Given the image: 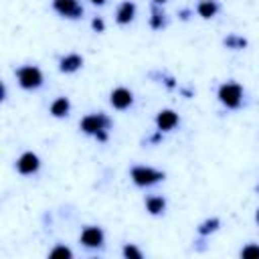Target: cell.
<instances>
[{
    "label": "cell",
    "instance_id": "1",
    "mask_svg": "<svg viewBox=\"0 0 259 259\" xmlns=\"http://www.w3.org/2000/svg\"><path fill=\"white\" fill-rule=\"evenodd\" d=\"M219 101L227 107V109H237L243 101V87L235 81H227L219 87Z\"/></svg>",
    "mask_w": 259,
    "mask_h": 259
},
{
    "label": "cell",
    "instance_id": "2",
    "mask_svg": "<svg viewBox=\"0 0 259 259\" xmlns=\"http://www.w3.org/2000/svg\"><path fill=\"white\" fill-rule=\"evenodd\" d=\"M111 127V119L109 115H105L103 111H97V113H87L81 121H79V130L87 136H95L103 130H109Z\"/></svg>",
    "mask_w": 259,
    "mask_h": 259
},
{
    "label": "cell",
    "instance_id": "3",
    "mask_svg": "<svg viewBox=\"0 0 259 259\" xmlns=\"http://www.w3.org/2000/svg\"><path fill=\"white\" fill-rule=\"evenodd\" d=\"M16 79L22 89H38L42 85V71L36 65H22L16 69Z\"/></svg>",
    "mask_w": 259,
    "mask_h": 259
},
{
    "label": "cell",
    "instance_id": "4",
    "mask_svg": "<svg viewBox=\"0 0 259 259\" xmlns=\"http://www.w3.org/2000/svg\"><path fill=\"white\" fill-rule=\"evenodd\" d=\"M130 174H132L134 184H136V186H142V188L152 186V184L164 180V176H166L162 170H156V168H152V166H134Z\"/></svg>",
    "mask_w": 259,
    "mask_h": 259
},
{
    "label": "cell",
    "instance_id": "5",
    "mask_svg": "<svg viewBox=\"0 0 259 259\" xmlns=\"http://www.w3.org/2000/svg\"><path fill=\"white\" fill-rule=\"evenodd\" d=\"M53 8L55 12L71 20H77L83 16V6L79 4V0H53Z\"/></svg>",
    "mask_w": 259,
    "mask_h": 259
},
{
    "label": "cell",
    "instance_id": "6",
    "mask_svg": "<svg viewBox=\"0 0 259 259\" xmlns=\"http://www.w3.org/2000/svg\"><path fill=\"white\" fill-rule=\"evenodd\" d=\"M40 168V158L34 154V152H24L18 156L16 160V170L22 174V176H28V174H34L38 172Z\"/></svg>",
    "mask_w": 259,
    "mask_h": 259
},
{
    "label": "cell",
    "instance_id": "7",
    "mask_svg": "<svg viewBox=\"0 0 259 259\" xmlns=\"http://www.w3.org/2000/svg\"><path fill=\"white\" fill-rule=\"evenodd\" d=\"M79 241H81L83 247H87V249H95V247H101V245H103L105 235H103V231H101L99 227L89 225V227H85V229L81 231Z\"/></svg>",
    "mask_w": 259,
    "mask_h": 259
},
{
    "label": "cell",
    "instance_id": "8",
    "mask_svg": "<svg viewBox=\"0 0 259 259\" xmlns=\"http://www.w3.org/2000/svg\"><path fill=\"white\" fill-rule=\"evenodd\" d=\"M109 103L115 107V109H127L134 105V93L125 87H115L111 93H109Z\"/></svg>",
    "mask_w": 259,
    "mask_h": 259
},
{
    "label": "cell",
    "instance_id": "9",
    "mask_svg": "<svg viewBox=\"0 0 259 259\" xmlns=\"http://www.w3.org/2000/svg\"><path fill=\"white\" fill-rule=\"evenodd\" d=\"M178 121H180V117H178V113L174 109H160L158 115H156V125H158L160 132L174 130L178 125Z\"/></svg>",
    "mask_w": 259,
    "mask_h": 259
},
{
    "label": "cell",
    "instance_id": "10",
    "mask_svg": "<svg viewBox=\"0 0 259 259\" xmlns=\"http://www.w3.org/2000/svg\"><path fill=\"white\" fill-rule=\"evenodd\" d=\"M136 16V4L132 0H123L115 10V22L117 24H130Z\"/></svg>",
    "mask_w": 259,
    "mask_h": 259
},
{
    "label": "cell",
    "instance_id": "11",
    "mask_svg": "<svg viewBox=\"0 0 259 259\" xmlns=\"http://www.w3.org/2000/svg\"><path fill=\"white\" fill-rule=\"evenodd\" d=\"M83 67V57L77 55V53H69L65 57H61L59 61V71L61 73H75Z\"/></svg>",
    "mask_w": 259,
    "mask_h": 259
},
{
    "label": "cell",
    "instance_id": "12",
    "mask_svg": "<svg viewBox=\"0 0 259 259\" xmlns=\"http://www.w3.org/2000/svg\"><path fill=\"white\" fill-rule=\"evenodd\" d=\"M69 111H71V101H69L65 95L57 97V99L51 103V115H53V117H67Z\"/></svg>",
    "mask_w": 259,
    "mask_h": 259
},
{
    "label": "cell",
    "instance_id": "13",
    "mask_svg": "<svg viewBox=\"0 0 259 259\" xmlns=\"http://www.w3.org/2000/svg\"><path fill=\"white\" fill-rule=\"evenodd\" d=\"M146 210L150 212V214H162L164 210H166V198L164 196H160V194H150L148 198H146Z\"/></svg>",
    "mask_w": 259,
    "mask_h": 259
},
{
    "label": "cell",
    "instance_id": "14",
    "mask_svg": "<svg viewBox=\"0 0 259 259\" xmlns=\"http://www.w3.org/2000/svg\"><path fill=\"white\" fill-rule=\"evenodd\" d=\"M196 12L202 18H212L219 12V2L217 0H200L198 6H196Z\"/></svg>",
    "mask_w": 259,
    "mask_h": 259
},
{
    "label": "cell",
    "instance_id": "15",
    "mask_svg": "<svg viewBox=\"0 0 259 259\" xmlns=\"http://www.w3.org/2000/svg\"><path fill=\"white\" fill-rule=\"evenodd\" d=\"M150 26H152L154 30H160V28H164V26H166V14H164V10H160V8H158V4H154V6H152Z\"/></svg>",
    "mask_w": 259,
    "mask_h": 259
},
{
    "label": "cell",
    "instance_id": "16",
    "mask_svg": "<svg viewBox=\"0 0 259 259\" xmlns=\"http://www.w3.org/2000/svg\"><path fill=\"white\" fill-rule=\"evenodd\" d=\"M221 227V221L217 219V217H212V219H206V221H202L200 225H198V235L200 237H206V235H210V233H214L217 229Z\"/></svg>",
    "mask_w": 259,
    "mask_h": 259
},
{
    "label": "cell",
    "instance_id": "17",
    "mask_svg": "<svg viewBox=\"0 0 259 259\" xmlns=\"http://www.w3.org/2000/svg\"><path fill=\"white\" fill-rule=\"evenodd\" d=\"M223 45H225L227 49L241 51V49H245V47H247V38H243V36H239V34H229V36H225V38H223Z\"/></svg>",
    "mask_w": 259,
    "mask_h": 259
},
{
    "label": "cell",
    "instance_id": "18",
    "mask_svg": "<svg viewBox=\"0 0 259 259\" xmlns=\"http://www.w3.org/2000/svg\"><path fill=\"white\" fill-rule=\"evenodd\" d=\"M121 253H123V257H127V259H142V251H140L136 245H132V243H125L123 249H121Z\"/></svg>",
    "mask_w": 259,
    "mask_h": 259
},
{
    "label": "cell",
    "instance_id": "19",
    "mask_svg": "<svg viewBox=\"0 0 259 259\" xmlns=\"http://www.w3.org/2000/svg\"><path fill=\"white\" fill-rule=\"evenodd\" d=\"M241 257H245V259H259V245H253V243L245 245L241 249Z\"/></svg>",
    "mask_w": 259,
    "mask_h": 259
},
{
    "label": "cell",
    "instance_id": "20",
    "mask_svg": "<svg viewBox=\"0 0 259 259\" xmlns=\"http://www.w3.org/2000/svg\"><path fill=\"white\" fill-rule=\"evenodd\" d=\"M49 255H51V257H67V259H71V257H73V251L67 249L65 245H57Z\"/></svg>",
    "mask_w": 259,
    "mask_h": 259
},
{
    "label": "cell",
    "instance_id": "21",
    "mask_svg": "<svg viewBox=\"0 0 259 259\" xmlns=\"http://www.w3.org/2000/svg\"><path fill=\"white\" fill-rule=\"evenodd\" d=\"M91 28H93L95 32H103V30H105V22H103V18H101V16H95V18L91 20Z\"/></svg>",
    "mask_w": 259,
    "mask_h": 259
},
{
    "label": "cell",
    "instance_id": "22",
    "mask_svg": "<svg viewBox=\"0 0 259 259\" xmlns=\"http://www.w3.org/2000/svg\"><path fill=\"white\" fill-rule=\"evenodd\" d=\"M107 132H109V130H103V132L95 134V140H97V142H107Z\"/></svg>",
    "mask_w": 259,
    "mask_h": 259
},
{
    "label": "cell",
    "instance_id": "23",
    "mask_svg": "<svg viewBox=\"0 0 259 259\" xmlns=\"http://www.w3.org/2000/svg\"><path fill=\"white\" fill-rule=\"evenodd\" d=\"M188 16H190V10H186V8L180 10V18H182V20H188Z\"/></svg>",
    "mask_w": 259,
    "mask_h": 259
},
{
    "label": "cell",
    "instance_id": "24",
    "mask_svg": "<svg viewBox=\"0 0 259 259\" xmlns=\"http://www.w3.org/2000/svg\"><path fill=\"white\" fill-rule=\"evenodd\" d=\"M89 2H91V4H95V6H103L107 0H89Z\"/></svg>",
    "mask_w": 259,
    "mask_h": 259
},
{
    "label": "cell",
    "instance_id": "25",
    "mask_svg": "<svg viewBox=\"0 0 259 259\" xmlns=\"http://www.w3.org/2000/svg\"><path fill=\"white\" fill-rule=\"evenodd\" d=\"M180 93H182L184 97H190V95H192V91H190V89H180Z\"/></svg>",
    "mask_w": 259,
    "mask_h": 259
},
{
    "label": "cell",
    "instance_id": "26",
    "mask_svg": "<svg viewBox=\"0 0 259 259\" xmlns=\"http://www.w3.org/2000/svg\"><path fill=\"white\" fill-rule=\"evenodd\" d=\"M164 2H168V0H154V4H164Z\"/></svg>",
    "mask_w": 259,
    "mask_h": 259
},
{
    "label": "cell",
    "instance_id": "27",
    "mask_svg": "<svg viewBox=\"0 0 259 259\" xmlns=\"http://www.w3.org/2000/svg\"><path fill=\"white\" fill-rule=\"evenodd\" d=\"M255 221H257V225H259V210L255 212Z\"/></svg>",
    "mask_w": 259,
    "mask_h": 259
}]
</instances>
